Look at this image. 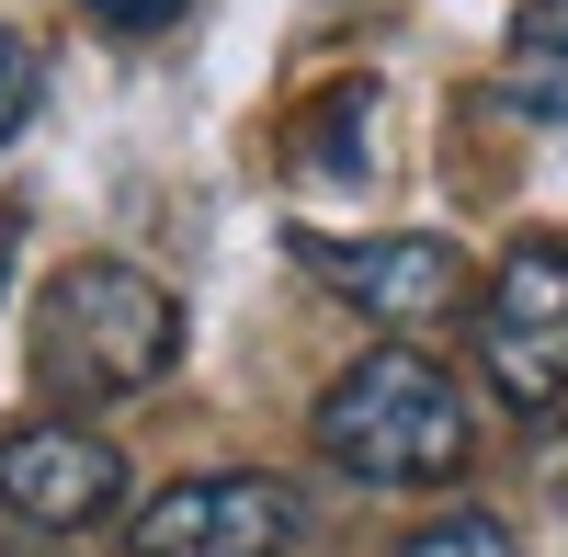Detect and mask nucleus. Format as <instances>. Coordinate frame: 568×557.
<instances>
[{
  "instance_id": "obj_1",
  "label": "nucleus",
  "mask_w": 568,
  "mask_h": 557,
  "mask_svg": "<svg viewBox=\"0 0 568 557\" xmlns=\"http://www.w3.org/2000/svg\"><path fill=\"white\" fill-rule=\"evenodd\" d=\"M466 444H478L466 387L420 342H375L318 387V455L364 489H433L466 467Z\"/></svg>"
},
{
  "instance_id": "obj_2",
  "label": "nucleus",
  "mask_w": 568,
  "mask_h": 557,
  "mask_svg": "<svg viewBox=\"0 0 568 557\" xmlns=\"http://www.w3.org/2000/svg\"><path fill=\"white\" fill-rule=\"evenodd\" d=\"M182 364V296L136 262H69L34 296V376L58 398H136Z\"/></svg>"
},
{
  "instance_id": "obj_3",
  "label": "nucleus",
  "mask_w": 568,
  "mask_h": 557,
  "mask_svg": "<svg viewBox=\"0 0 568 557\" xmlns=\"http://www.w3.org/2000/svg\"><path fill=\"white\" fill-rule=\"evenodd\" d=\"M478 364L511 409L568 398V240H511L478 285Z\"/></svg>"
},
{
  "instance_id": "obj_4",
  "label": "nucleus",
  "mask_w": 568,
  "mask_h": 557,
  "mask_svg": "<svg viewBox=\"0 0 568 557\" xmlns=\"http://www.w3.org/2000/svg\"><path fill=\"white\" fill-rule=\"evenodd\" d=\"M296 535H307L296 478H262V467L171 478L149 513H125V546H136V557H284Z\"/></svg>"
},
{
  "instance_id": "obj_5",
  "label": "nucleus",
  "mask_w": 568,
  "mask_h": 557,
  "mask_svg": "<svg viewBox=\"0 0 568 557\" xmlns=\"http://www.w3.org/2000/svg\"><path fill=\"white\" fill-rule=\"evenodd\" d=\"M296 262L329 296H353L375 331H433V318L466 296V251L433 240V227H375V240H342V227H296Z\"/></svg>"
},
{
  "instance_id": "obj_6",
  "label": "nucleus",
  "mask_w": 568,
  "mask_h": 557,
  "mask_svg": "<svg viewBox=\"0 0 568 557\" xmlns=\"http://www.w3.org/2000/svg\"><path fill=\"white\" fill-rule=\"evenodd\" d=\"M0 513H12L34 546L45 535H91L125 513V455L80 422H12L0 433Z\"/></svg>"
},
{
  "instance_id": "obj_7",
  "label": "nucleus",
  "mask_w": 568,
  "mask_h": 557,
  "mask_svg": "<svg viewBox=\"0 0 568 557\" xmlns=\"http://www.w3.org/2000/svg\"><path fill=\"white\" fill-rule=\"evenodd\" d=\"M364 125H375V80L318 91V103L296 114V171H318V182H353V171H364Z\"/></svg>"
},
{
  "instance_id": "obj_8",
  "label": "nucleus",
  "mask_w": 568,
  "mask_h": 557,
  "mask_svg": "<svg viewBox=\"0 0 568 557\" xmlns=\"http://www.w3.org/2000/svg\"><path fill=\"white\" fill-rule=\"evenodd\" d=\"M398 557H524V546H511V524H500V513H478V500H455V513L409 524V535H398Z\"/></svg>"
},
{
  "instance_id": "obj_9",
  "label": "nucleus",
  "mask_w": 568,
  "mask_h": 557,
  "mask_svg": "<svg viewBox=\"0 0 568 557\" xmlns=\"http://www.w3.org/2000/svg\"><path fill=\"white\" fill-rule=\"evenodd\" d=\"M23 114H34V45L0 23V149H12V125H23Z\"/></svg>"
},
{
  "instance_id": "obj_10",
  "label": "nucleus",
  "mask_w": 568,
  "mask_h": 557,
  "mask_svg": "<svg viewBox=\"0 0 568 557\" xmlns=\"http://www.w3.org/2000/svg\"><path fill=\"white\" fill-rule=\"evenodd\" d=\"M511 58H568V0H524L511 12Z\"/></svg>"
},
{
  "instance_id": "obj_11",
  "label": "nucleus",
  "mask_w": 568,
  "mask_h": 557,
  "mask_svg": "<svg viewBox=\"0 0 568 557\" xmlns=\"http://www.w3.org/2000/svg\"><path fill=\"white\" fill-rule=\"evenodd\" d=\"M80 12H91V23H114V34H160L182 0H80Z\"/></svg>"
},
{
  "instance_id": "obj_12",
  "label": "nucleus",
  "mask_w": 568,
  "mask_h": 557,
  "mask_svg": "<svg viewBox=\"0 0 568 557\" xmlns=\"http://www.w3.org/2000/svg\"><path fill=\"white\" fill-rule=\"evenodd\" d=\"M12 240H23V216H0V285H12Z\"/></svg>"
},
{
  "instance_id": "obj_13",
  "label": "nucleus",
  "mask_w": 568,
  "mask_h": 557,
  "mask_svg": "<svg viewBox=\"0 0 568 557\" xmlns=\"http://www.w3.org/2000/svg\"><path fill=\"white\" fill-rule=\"evenodd\" d=\"M0 557H45V546H0Z\"/></svg>"
}]
</instances>
